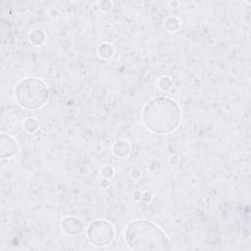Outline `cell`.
Listing matches in <instances>:
<instances>
[{
    "mask_svg": "<svg viewBox=\"0 0 251 251\" xmlns=\"http://www.w3.org/2000/svg\"><path fill=\"white\" fill-rule=\"evenodd\" d=\"M145 126L158 134L169 133L176 128L180 121V110L175 100L157 97L148 102L142 114Z\"/></svg>",
    "mask_w": 251,
    "mask_h": 251,
    "instance_id": "1",
    "label": "cell"
},
{
    "mask_svg": "<svg viewBox=\"0 0 251 251\" xmlns=\"http://www.w3.org/2000/svg\"><path fill=\"white\" fill-rule=\"evenodd\" d=\"M15 93L20 106L27 110H35L42 107L49 95L46 84L35 77L21 80L16 87Z\"/></svg>",
    "mask_w": 251,
    "mask_h": 251,
    "instance_id": "3",
    "label": "cell"
},
{
    "mask_svg": "<svg viewBox=\"0 0 251 251\" xmlns=\"http://www.w3.org/2000/svg\"><path fill=\"white\" fill-rule=\"evenodd\" d=\"M87 237L96 246L109 244L114 237L113 226L104 221L93 222L87 229Z\"/></svg>",
    "mask_w": 251,
    "mask_h": 251,
    "instance_id": "4",
    "label": "cell"
},
{
    "mask_svg": "<svg viewBox=\"0 0 251 251\" xmlns=\"http://www.w3.org/2000/svg\"><path fill=\"white\" fill-rule=\"evenodd\" d=\"M125 238L133 250H169L170 242L161 228L153 223L137 220L129 223L125 232Z\"/></svg>",
    "mask_w": 251,
    "mask_h": 251,
    "instance_id": "2",
    "label": "cell"
}]
</instances>
